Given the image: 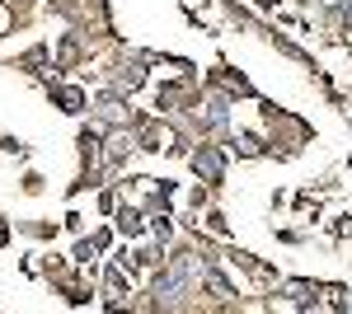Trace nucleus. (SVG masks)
<instances>
[{
	"instance_id": "1",
	"label": "nucleus",
	"mask_w": 352,
	"mask_h": 314,
	"mask_svg": "<svg viewBox=\"0 0 352 314\" xmlns=\"http://www.w3.org/2000/svg\"><path fill=\"white\" fill-rule=\"evenodd\" d=\"M192 169L207 179V183H221V169H226V159H221V150H212V146H202L197 155H192Z\"/></svg>"
},
{
	"instance_id": "3",
	"label": "nucleus",
	"mask_w": 352,
	"mask_h": 314,
	"mask_svg": "<svg viewBox=\"0 0 352 314\" xmlns=\"http://www.w3.org/2000/svg\"><path fill=\"white\" fill-rule=\"evenodd\" d=\"M118 230H122V235H141V216H136V211H122V216H118Z\"/></svg>"
},
{
	"instance_id": "4",
	"label": "nucleus",
	"mask_w": 352,
	"mask_h": 314,
	"mask_svg": "<svg viewBox=\"0 0 352 314\" xmlns=\"http://www.w3.org/2000/svg\"><path fill=\"white\" fill-rule=\"evenodd\" d=\"M141 85V66H122V76H118V89H136Z\"/></svg>"
},
{
	"instance_id": "2",
	"label": "nucleus",
	"mask_w": 352,
	"mask_h": 314,
	"mask_svg": "<svg viewBox=\"0 0 352 314\" xmlns=\"http://www.w3.org/2000/svg\"><path fill=\"white\" fill-rule=\"evenodd\" d=\"M202 122H207L212 131L226 127V99H217V94H212V99H207V113H202Z\"/></svg>"
},
{
	"instance_id": "5",
	"label": "nucleus",
	"mask_w": 352,
	"mask_h": 314,
	"mask_svg": "<svg viewBox=\"0 0 352 314\" xmlns=\"http://www.w3.org/2000/svg\"><path fill=\"white\" fill-rule=\"evenodd\" d=\"M56 99L66 104V113H80V104H85V94H80V89H61Z\"/></svg>"
}]
</instances>
